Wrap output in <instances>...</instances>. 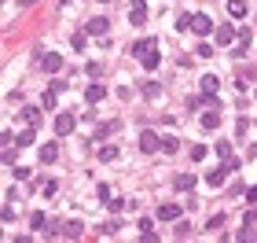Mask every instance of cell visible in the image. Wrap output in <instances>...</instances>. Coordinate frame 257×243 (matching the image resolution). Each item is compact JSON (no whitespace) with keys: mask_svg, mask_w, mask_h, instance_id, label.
I'll return each instance as SVG.
<instances>
[{"mask_svg":"<svg viewBox=\"0 0 257 243\" xmlns=\"http://www.w3.org/2000/svg\"><path fill=\"white\" fill-rule=\"evenodd\" d=\"M133 56L143 63V70H154V67H158V41H154V37L136 41V44H133Z\"/></svg>","mask_w":257,"mask_h":243,"instance_id":"6da1fadb","label":"cell"},{"mask_svg":"<svg viewBox=\"0 0 257 243\" xmlns=\"http://www.w3.org/2000/svg\"><path fill=\"white\" fill-rule=\"evenodd\" d=\"M191 159L202 162V159H206V148H202V144H195V148H191Z\"/></svg>","mask_w":257,"mask_h":243,"instance_id":"4dcf8cb0","label":"cell"},{"mask_svg":"<svg viewBox=\"0 0 257 243\" xmlns=\"http://www.w3.org/2000/svg\"><path fill=\"white\" fill-rule=\"evenodd\" d=\"M30 225H34V228H44V225H48V218H44V214H41V210H37V214H34V218H30Z\"/></svg>","mask_w":257,"mask_h":243,"instance_id":"f1b7e54d","label":"cell"},{"mask_svg":"<svg viewBox=\"0 0 257 243\" xmlns=\"http://www.w3.org/2000/svg\"><path fill=\"white\" fill-rule=\"evenodd\" d=\"M85 30H88L92 37H103V34H107V30H110V22H107V19H103V15H96V19H88V26H85Z\"/></svg>","mask_w":257,"mask_h":243,"instance_id":"ba28073f","label":"cell"},{"mask_svg":"<svg viewBox=\"0 0 257 243\" xmlns=\"http://www.w3.org/2000/svg\"><path fill=\"white\" fill-rule=\"evenodd\" d=\"M176 236H191V225H188V221H176Z\"/></svg>","mask_w":257,"mask_h":243,"instance_id":"e575fe53","label":"cell"},{"mask_svg":"<svg viewBox=\"0 0 257 243\" xmlns=\"http://www.w3.org/2000/svg\"><path fill=\"white\" fill-rule=\"evenodd\" d=\"M217 85H221V77H217V74H206V77H202V93H217Z\"/></svg>","mask_w":257,"mask_h":243,"instance_id":"7402d4cb","label":"cell"},{"mask_svg":"<svg viewBox=\"0 0 257 243\" xmlns=\"http://www.w3.org/2000/svg\"><path fill=\"white\" fill-rule=\"evenodd\" d=\"M158 221H180V206L176 203H162L158 206Z\"/></svg>","mask_w":257,"mask_h":243,"instance_id":"52a82bcc","label":"cell"},{"mask_svg":"<svg viewBox=\"0 0 257 243\" xmlns=\"http://www.w3.org/2000/svg\"><path fill=\"white\" fill-rule=\"evenodd\" d=\"M217 155H221V159H232V144L221 140V144H217Z\"/></svg>","mask_w":257,"mask_h":243,"instance_id":"4316f807","label":"cell"},{"mask_svg":"<svg viewBox=\"0 0 257 243\" xmlns=\"http://www.w3.org/2000/svg\"><path fill=\"white\" fill-rule=\"evenodd\" d=\"M158 93H162V89H158V85L154 81H147V85H143V96H147V100H154V96Z\"/></svg>","mask_w":257,"mask_h":243,"instance_id":"83f0119b","label":"cell"},{"mask_svg":"<svg viewBox=\"0 0 257 243\" xmlns=\"http://www.w3.org/2000/svg\"><path fill=\"white\" fill-rule=\"evenodd\" d=\"M228 173H232V169H228V166H224V162H221V166H217V169H209V173H206V185L221 188L224 181H228Z\"/></svg>","mask_w":257,"mask_h":243,"instance_id":"8992f818","label":"cell"},{"mask_svg":"<svg viewBox=\"0 0 257 243\" xmlns=\"http://www.w3.org/2000/svg\"><path fill=\"white\" fill-rule=\"evenodd\" d=\"M15 144H18V148H30V144H34V126H26L22 133H18V140H15Z\"/></svg>","mask_w":257,"mask_h":243,"instance_id":"44dd1931","label":"cell"},{"mask_svg":"<svg viewBox=\"0 0 257 243\" xmlns=\"http://www.w3.org/2000/svg\"><path fill=\"white\" fill-rule=\"evenodd\" d=\"M118 228H121V221L114 218V221H107V225H103L100 232H103V236H118Z\"/></svg>","mask_w":257,"mask_h":243,"instance_id":"d4e9b609","label":"cell"},{"mask_svg":"<svg viewBox=\"0 0 257 243\" xmlns=\"http://www.w3.org/2000/svg\"><path fill=\"white\" fill-rule=\"evenodd\" d=\"M96 155H100V162H114V159H118V144H103Z\"/></svg>","mask_w":257,"mask_h":243,"instance_id":"2e32d148","label":"cell"},{"mask_svg":"<svg viewBox=\"0 0 257 243\" xmlns=\"http://www.w3.org/2000/svg\"><path fill=\"white\" fill-rule=\"evenodd\" d=\"M85 41H88V30H85V34H74V48H85Z\"/></svg>","mask_w":257,"mask_h":243,"instance_id":"836d02e7","label":"cell"},{"mask_svg":"<svg viewBox=\"0 0 257 243\" xmlns=\"http://www.w3.org/2000/svg\"><path fill=\"white\" fill-rule=\"evenodd\" d=\"M41 67L48 70V74H59V70H63V56H59V52H44V56H41Z\"/></svg>","mask_w":257,"mask_h":243,"instance_id":"5b68a950","label":"cell"},{"mask_svg":"<svg viewBox=\"0 0 257 243\" xmlns=\"http://www.w3.org/2000/svg\"><path fill=\"white\" fill-rule=\"evenodd\" d=\"M103 206H107V210H110V214H118V210H121V206H125V199H103Z\"/></svg>","mask_w":257,"mask_h":243,"instance_id":"484cf974","label":"cell"},{"mask_svg":"<svg viewBox=\"0 0 257 243\" xmlns=\"http://www.w3.org/2000/svg\"><path fill=\"white\" fill-rule=\"evenodd\" d=\"M136 228H140V240H147V243L158 240V232L151 228V218H140V225H136Z\"/></svg>","mask_w":257,"mask_h":243,"instance_id":"4fadbf2b","label":"cell"},{"mask_svg":"<svg viewBox=\"0 0 257 243\" xmlns=\"http://www.w3.org/2000/svg\"><path fill=\"white\" fill-rule=\"evenodd\" d=\"M129 19H133V26H143V19H147V4H143V0H136L133 11H129Z\"/></svg>","mask_w":257,"mask_h":243,"instance_id":"8fae6325","label":"cell"},{"mask_svg":"<svg viewBox=\"0 0 257 243\" xmlns=\"http://www.w3.org/2000/svg\"><path fill=\"white\" fill-rule=\"evenodd\" d=\"M235 37H239V34H235V26H217V44H232Z\"/></svg>","mask_w":257,"mask_h":243,"instance_id":"7c38bea8","label":"cell"},{"mask_svg":"<svg viewBox=\"0 0 257 243\" xmlns=\"http://www.w3.org/2000/svg\"><path fill=\"white\" fill-rule=\"evenodd\" d=\"M235 240H246V243H254V240H257V232H254V228H242V232L235 236Z\"/></svg>","mask_w":257,"mask_h":243,"instance_id":"f546056e","label":"cell"},{"mask_svg":"<svg viewBox=\"0 0 257 243\" xmlns=\"http://www.w3.org/2000/svg\"><path fill=\"white\" fill-rule=\"evenodd\" d=\"M191 30H195L199 37L217 34V26H213V19H209V15H191Z\"/></svg>","mask_w":257,"mask_h":243,"instance_id":"7a4b0ae2","label":"cell"},{"mask_svg":"<svg viewBox=\"0 0 257 243\" xmlns=\"http://www.w3.org/2000/svg\"><path fill=\"white\" fill-rule=\"evenodd\" d=\"M4 162H8V166L15 162V148H11V144H4Z\"/></svg>","mask_w":257,"mask_h":243,"instance_id":"1f68e13d","label":"cell"},{"mask_svg":"<svg viewBox=\"0 0 257 243\" xmlns=\"http://www.w3.org/2000/svg\"><path fill=\"white\" fill-rule=\"evenodd\" d=\"M22 122H26V126H37V122H41V114H37L34 107H26V111H22Z\"/></svg>","mask_w":257,"mask_h":243,"instance_id":"603a6c76","label":"cell"},{"mask_svg":"<svg viewBox=\"0 0 257 243\" xmlns=\"http://www.w3.org/2000/svg\"><path fill=\"white\" fill-rule=\"evenodd\" d=\"M228 15H232V19H242V15H246V4H242V0H228Z\"/></svg>","mask_w":257,"mask_h":243,"instance_id":"ac0fdd59","label":"cell"},{"mask_svg":"<svg viewBox=\"0 0 257 243\" xmlns=\"http://www.w3.org/2000/svg\"><path fill=\"white\" fill-rule=\"evenodd\" d=\"M250 48V30H239V37H235V56H246Z\"/></svg>","mask_w":257,"mask_h":243,"instance_id":"5bb4252c","label":"cell"},{"mask_svg":"<svg viewBox=\"0 0 257 243\" xmlns=\"http://www.w3.org/2000/svg\"><path fill=\"white\" fill-rule=\"evenodd\" d=\"M162 151H166V155H176V151H180V140H176V136H162Z\"/></svg>","mask_w":257,"mask_h":243,"instance_id":"ffe728a7","label":"cell"},{"mask_svg":"<svg viewBox=\"0 0 257 243\" xmlns=\"http://www.w3.org/2000/svg\"><path fill=\"white\" fill-rule=\"evenodd\" d=\"M202 107H206V111H217L221 103H217V96H213V93H202Z\"/></svg>","mask_w":257,"mask_h":243,"instance_id":"cb8c5ba5","label":"cell"},{"mask_svg":"<svg viewBox=\"0 0 257 243\" xmlns=\"http://www.w3.org/2000/svg\"><path fill=\"white\" fill-rule=\"evenodd\" d=\"M199 56L209 59V56H217V52H213V44H199Z\"/></svg>","mask_w":257,"mask_h":243,"instance_id":"d6a6232c","label":"cell"},{"mask_svg":"<svg viewBox=\"0 0 257 243\" xmlns=\"http://www.w3.org/2000/svg\"><path fill=\"white\" fill-rule=\"evenodd\" d=\"M195 181H199V177H195V173H176L173 188H176V192H191V188H195Z\"/></svg>","mask_w":257,"mask_h":243,"instance_id":"9c48e42d","label":"cell"},{"mask_svg":"<svg viewBox=\"0 0 257 243\" xmlns=\"http://www.w3.org/2000/svg\"><path fill=\"white\" fill-rule=\"evenodd\" d=\"M81 232H85V225H81V221H67V225H63V236H67V240H77Z\"/></svg>","mask_w":257,"mask_h":243,"instance_id":"e0dca14e","label":"cell"},{"mask_svg":"<svg viewBox=\"0 0 257 243\" xmlns=\"http://www.w3.org/2000/svg\"><path fill=\"white\" fill-rule=\"evenodd\" d=\"M140 151H143V155H151V151H162V136H154L151 129H143V133H140Z\"/></svg>","mask_w":257,"mask_h":243,"instance_id":"277c9868","label":"cell"},{"mask_svg":"<svg viewBox=\"0 0 257 243\" xmlns=\"http://www.w3.org/2000/svg\"><path fill=\"white\" fill-rule=\"evenodd\" d=\"M221 126V114H217V111H206V114H202V129H217Z\"/></svg>","mask_w":257,"mask_h":243,"instance_id":"d6986e66","label":"cell"},{"mask_svg":"<svg viewBox=\"0 0 257 243\" xmlns=\"http://www.w3.org/2000/svg\"><path fill=\"white\" fill-rule=\"evenodd\" d=\"M55 159H59V148H55V144H44V148H41V162H44V166H51Z\"/></svg>","mask_w":257,"mask_h":243,"instance_id":"9a60e30c","label":"cell"},{"mask_svg":"<svg viewBox=\"0 0 257 243\" xmlns=\"http://www.w3.org/2000/svg\"><path fill=\"white\" fill-rule=\"evenodd\" d=\"M74 129H77V118L70 114V111H63V114H55V133H59V136H70V133H74Z\"/></svg>","mask_w":257,"mask_h":243,"instance_id":"3957f363","label":"cell"},{"mask_svg":"<svg viewBox=\"0 0 257 243\" xmlns=\"http://www.w3.org/2000/svg\"><path fill=\"white\" fill-rule=\"evenodd\" d=\"M246 203H250V206H257V185L246 188Z\"/></svg>","mask_w":257,"mask_h":243,"instance_id":"d590c367","label":"cell"},{"mask_svg":"<svg viewBox=\"0 0 257 243\" xmlns=\"http://www.w3.org/2000/svg\"><path fill=\"white\" fill-rule=\"evenodd\" d=\"M103 4H110V0H103Z\"/></svg>","mask_w":257,"mask_h":243,"instance_id":"8d00e7d4","label":"cell"},{"mask_svg":"<svg viewBox=\"0 0 257 243\" xmlns=\"http://www.w3.org/2000/svg\"><path fill=\"white\" fill-rule=\"evenodd\" d=\"M103 96H107V89H103V85H100V81H92V85H88V89H85V100H88V103H100V100H103Z\"/></svg>","mask_w":257,"mask_h":243,"instance_id":"30bf717a","label":"cell"}]
</instances>
